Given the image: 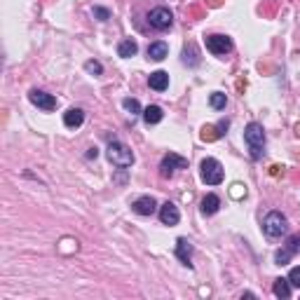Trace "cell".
I'll use <instances>...</instances> for the list:
<instances>
[{"mask_svg": "<svg viewBox=\"0 0 300 300\" xmlns=\"http://www.w3.org/2000/svg\"><path fill=\"white\" fill-rule=\"evenodd\" d=\"M82 122H85V113H82L80 108H68V110L63 113V124H66V127H70V129L80 127Z\"/></svg>", "mask_w": 300, "mask_h": 300, "instance_id": "13", "label": "cell"}, {"mask_svg": "<svg viewBox=\"0 0 300 300\" xmlns=\"http://www.w3.org/2000/svg\"><path fill=\"white\" fill-rule=\"evenodd\" d=\"M96 155H99V150H96V148H89V153H87V157H89V160H96Z\"/></svg>", "mask_w": 300, "mask_h": 300, "instance_id": "30", "label": "cell"}, {"mask_svg": "<svg viewBox=\"0 0 300 300\" xmlns=\"http://www.w3.org/2000/svg\"><path fill=\"white\" fill-rule=\"evenodd\" d=\"M94 16H99L101 21H106V19H110V12L106 7H94Z\"/></svg>", "mask_w": 300, "mask_h": 300, "instance_id": "28", "label": "cell"}, {"mask_svg": "<svg viewBox=\"0 0 300 300\" xmlns=\"http://www.w3.org/2000/svg\"><path fill=\"white\" fill-rule=\"evenodd\" d=\"M270 174H272V176H279V174H284V167L275 164V167H270Z\"/></svg>", "mask_w": 300, "mask_h": 300, "instance_id": "29", "label": "cell"}, {"mask_svg": "<svg viewBox=\"0 0 300 300\" xmlns=\"http://www.w3.org/2000/svg\"><path fill=\"white\" fill-rule=\"evenodd\" d=\"M296 134H298V136H300V124H296Z\"/></svg>", "mask_w": 300, "mask_h": 300, "instance_id": "31", "label": "cell"}, {"mask_svg": "<svg viewBox=\"0 0 300 300\" xmlns=\"http://www.w3.org/2000/svg\"><path fill=\"white\" fill-rule=\"evenodd\" d=\"M200 136H202V141H216L218 136H221V134L216 131V127H204Z\"/></svg>", "mask_w": 300, "mask_h": 300, "instance_id": "22", "label": "cell"}, {"mask_svg": "<svg viewBox=\"0 0 300 300\" xmlns=\"http://www.w3.org/2000/svg\"><path fill=\"white\" fill-rule=\"evenodd\" d=\"M291 251H289V249H282V251H277V254H275V261H277L279 263V265H286V263H289V261H291Z\"/></svg>", "mask_w": 300, "mask_h": 300, "instance_id": "23", "label": "cell"}, {"mask_svg": "<svg viewBox=\"0 0 300 300\" xmlns=\"http://www.w3.org/2000/svg\"><path fill=\"white\" fill-rule=\"evenodd\" d=\"M160 221L164 225H176L181 221V211H178V207L174 202H164L160 207Z\"/></svg>", "mask_w": 300, "mask_h": 300, "instance_id": "8", "label": "cell"}, {"mask_svg": "<svg viewBox=\"0 0 300 300\" xmlns=\"http://www.w3.org/2000/svg\"><path fill=\"white\" fill-rule=\"evenodd\" d=\"M289 282H291V286L300 289V268H291V272H289Z\"/></svg>", "mask_w": 300, "mask_h": 300, "instance_id": "25", "label": "cell"}, {"mask_svg": "<svg viewBox=\"0 0 300 300\" xmlns=\"http://www.w3.org/2000/svg\"><path fill=\"white\" fill-rule=\"evenodd\" d=\"M108 160L113 162L115 167H120V169H127V167L134 164V153L120 141H110L108 143Z\"/></svg>", "mask_w": 300, "mask_h": 300, "instance_id": "2", "label": "cell"}, {"mask_svg": "<svg viewBox=\"0 0 300 300\" xmlns=\"http://www.w3.org/2000/svg\"><path fill=\"white\" fill-rule=\"evenodd\" d=\"M204 45H207V49L211 54H225L232 49V40L228 35H207Z\"/></svg>", "mask_w": 300, "mask_h": 300, "instance_id": "7", "label": "cell"}, {"mask_svg": "<svg viewBox=\"0 0 300 300\" xmlns=\"http://www.w3.org/2000/svg\"><path fill=\"white\" fill-rule=\"evenodd\" d=\"M122 106H124V110H129L131 115H139V113H143V110H141V106H139V101H136V99H124V101H122Z\"/></svg>", "mask_w": 300, "mask_h": 300, "instance_id": "21", "label": "cell"}, {"mask_svg": "<svg viewBox=\"0 0 300 300\" xmlns=\"http://www.w3.org/2000/svg\"><path fill=\"white\" fill-rule=\"evenodd\" d=\"M263 230L268 237H282L289 232V221H286V216L282 211H270L265 216V221H263Z\"/></svg>", "mask_w": 300, "mask_h": 300, "instance_id": "3", "label": "cell"}, {"mask_svg": "<svg viewBox=\"0 0 300 300\" xmlns=\"http://www.w3.org/2000/svg\"><path fill=\"white\" fill-rule=\"evenodd\" d=\"M136 52H139V45H136L134 40H122V42L117 45V54H120V56H124V59L134 56Z\"/></svg>", "mask_w": 300, "mask_h": 300, "instance_id": "16", "label": "cell"}, {"mask_svg": "<svg viewBox=\"0 0 300 300\" xmlns=\"http://www.w3.org/2000/svg\"><path fill=\"white\" fill-rule=\"evenodd\" d=\"M230 195L239 200V197H244V195H247V188H244L242 183H235V185H232V190H230Z\"/></svg>", "mask_w": 300, "mask_h": 300, "instance_id": "26", "label": "cell"}, {"mask_svg": "<svg viewBox=\"0 0 300 300\" xmlns=\"http://www.w3.org/2000/svg\"><path fill=\"white\" fill-rule=\"evenodd\" d=\"M131 209L139 216H153L155 211H157V202H155L150 195H143V197H139V200L131 204Z\"/></svg>", "mask_w": 300, "mask_h": 300, "instance_id": "10", "label": "cell"}, {"mask_svg": "<svg viewBox=\"0 0 300 300\" xmlns=\"http://www.w3.org/2000/svg\"><path fill=\"white\" fill-rule=\"evenodd\" d=\"M176 256H178V261L183 263V265H188L190 268V256H193V244L188 242L185 237H181L176 242Z\"/></svg>", "mask_w": 300, "mask_h": 300, "instance_id": "12", "label": "cell"}, {"mask_svg": "<svg viewBox=\"0 0 300 300\" xmlns=\"http://www.w3.org/2000/svg\"><path fill=\"white\" fill-rule=\"evenodd\" d=\"M272 291H275V296H277V298H284V300L291 298V282H289V279H277Z\"/></svg>", "mask_w": 300, "mask_h": 300, "instance_id": "17", "label": "cell"}, {"mask_svg": "<svg viewBox=\"0 0 300 300\" xmlns=\"http://www.w3.org/2000/svg\"><path fill=\"white\" fill-rule=\"evenodd\" d=\"M218 207H221V200H218V195H207L204 200H202V214L204 216H214L216 211H218Z\"/></svg>", "mask_w": 300, "mask_h": 300, "instance_id": "15", "label": "cell"}, {"mask_svg": "<svg viewBox=\"0 0 300 300\" xmlns=\"http://www.w3.org/2000/svg\"><path fill=\"white\" fill-rule=\"evenodd\" d=\"M244 141H247V146H249L251 160H261L263 150H265V131H263V124L249 122L247 129H244Z\"/></svg>", "mask_w": 300, "mask_h": 300, "instance_id": "1", "label": "cell"}, {"mask_svg": "<svg viewBox=\"0 0 300 300\" xmlns=\"http://www.w3.org/2000/svg\"><path fill=\"white\" fill-rule=\"evenodd\" d=\"M162 120V108L160 106H148L143 110V122L146 124H157Z\"/></svg>", "mask_w": 300, "mask_h": 300, "instance_id": "18", "label": "cell"}, {"mask_svg": "<svg viewBox=\"0 0 300 300\" xmlns=\"http://www.w3.org/2000/svg\"><path fill=\"white\" fill-rule=\"evenodd\" d=\"M183 63H188V66H197V63H200V56L195 52V45L183 47Z\"/></svg>", "mask_w": 300, "mask_h": 300, "instance_id": "19", "label": "cell"}, {"mask_svg": "<svg viewBox=\"0 0 300 300\" xmlns=\"http://www.w3.org/2000/svg\"><path fill=\"white\" fill-rule=\"evenodd\" d=\"M188 167V160L185 157H181V155L176 153H169V155H164L160 162V174L162 178H171L174 176V171L176 169H185Z\"/></svg>", "mask_w": 300, "mask_h": 300, "instance_id": "5", "label": "cell"}, {"mask_svg": "<svg viewBox=\"0 0 300 300\" xmlns=\"http://www.w3.org/2000/svg\"><path fill=\"white\" fill-rule=\"evenodd\" d=\"M286 249H289L291 254H300V235H293V237L289 239V244H286Z\"/></svg>", "mask_w": 300, "mask_h": 300, "instance_id": "24", "label": "cell"}, {"mask_svg": "<svg viewBox=\"0 0 300 300\" xmlns=\"http://www.w3.org/2000/svg\"><path fill=\"white\" fill-rule=\"evenodd\" d=\"M200 169H202V181H204L207 185L223 183V167H221V162H218V160H214V157L202 160Z\"/></svg>", "mask_w": 300, "mask_h": 300, "instance_id": "4", "label": "cell"}, {"mask_svg": "<svg viewBox=\"0 0 300 300\" xmlns=\"http://www.w3.org/2000/svg\"><path fill=\"white\" fill-rule=\"evenodd\" d=\"M167 54H169V47L162 40H157V42H153V45L148 47V59H153V61H162Z\"/></svg>", "mask_w": 300, "mask_h": 300, "instance_id": "14", "label": "cell"}, {"mask_svg": "<svg viewBox=\"0 0 300 300\" xmlns=\"http://www.w3.org/2000/svg\"><path fill=\"white\" fill-rule=\"evenodd\" d=\"M85 68H87V73H94V75H101V70H103L99 61H87Z\"/></svg>", "mask_w": 300, "mask_h": 300, "instance_id": "27", "label": "cell"}, {"mask_svg": "<svg viewBox=\"0 0 300 300\" xmlns=\"http://www.w3.org/2000/svg\"><path fill=\"white\" fill-rule=\"evenodd\" d=\"M148 21H150V26L157 28V31H167L171 23H174V14H171V9H167V7H155L153 12H150V16H148Z\"/></svg>", "mask_w": 300, "mask_h": 300, "instance_id": "6", "label": "cell"}, {"mask_svg": "<svg viewBox=\"0 0 300 300\" xmlns=\"http://www.w3.org/2000/svg\"><path fill=\"white\" fill-rule=\"evenodd\" d=\"M148 85H150V89H155V92H164V89L169 87V73H164V70H155V73H150Z\"/></svg>", "mask_w": 300, "mask_h": 300, "instance_id": "11", "label": "cell"}, {"mask_svg": "<svg viewBox=\"0 0 300 300\" xmlns=\"http://www.w3.org/2000/svg\"><path fill=\"white\" fill-rule=\"evenodd\" d=\"M209 103H211V108H216V110H223L225 103H228V96H225L223 92H214L211 99H209Z\"/></svg>", "mask_w": 300, "mask_h": 300, "instance_id": "20", "label": "cell"}, {"mask_svg": "<svg viewBox=\"0 0 300 300\" xmlns=\"http://www.w3.org/2000/svg\"><path fill=\"white\" fill-rule=\"evenodd\" d=\"M28 99H31L33 106L42 108V110H54V108H56V99H54L52 94L40 92V89H33V92L28 94Z\"/></svg>", "mask_w": 300, "mask_h": 300, "instance_id": "9", "label": "cell"}]
</instances>
